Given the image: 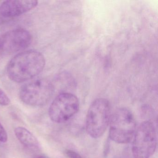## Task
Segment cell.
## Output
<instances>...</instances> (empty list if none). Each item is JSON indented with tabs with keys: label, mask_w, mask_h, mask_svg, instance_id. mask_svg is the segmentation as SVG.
Listing matches in <instances>:
<instances>
[{
	"label": "cell",
	"mask_w": 158,
	"mask_h": 158,
	"mask_svg": "<svg viewBox=\"0 0 158 158\" xmlns=\"http://www.w3.org/2000/svg\"><path fill=\"white\" fill-rule=\"evenodd\" d=\"M79 109L77 97L69 92L60 93L56 97L49 108L48 114L52 122L64 123L71 119Z\"/></svg>",
	"instance_id": "6"
},
{
	"label": "cell",
	"mask_w": 158,
	"mask_h": 158,
	"mask_svg": "<svg viewBox=\"0 0 158 158\" xmlns=\"http://www.w3.org/2000/svg\"><path fill=\"white\" fill-rule=\"evenodd\" d=\"M132 152L135 158H150L155 152L157 132L154 123L146 121L140 124L133 138Z\"/></svg>",
	"instance_id": "5"
},
{
	"label": "cell",
	"mask_w": 158,
	"mask_h": 158,
	"mask_svg": "<svg viewBox=\"0 0 158 158\" xmlns=\"http://www.w3.org/2000/svg\"><path fill=\"white\" fill-rule=\"evenodd\" d=\"M8 136L7 131L0 123V142L6 143L8 141Z\"/></svg>",
	"instance_id": "11"
},
{
	"label": "cell",
	"mask_w": 158,
	"mask_h": 158,
	"mask_svg": "<svg viewBox=\"0 0 158 158\" xmlns=\"http://www.w3.org/2000/svg\"><path fill=\"white\" fill-rule=\"evenodd\" d=\"M111 109L108 100L100 98L95 100L89 108L86 119V129L94 139L103 135L110 123Z\"/></svg>",
	"instance_id": "3"
},
{
	"label": "cell",
	"mask_w": 158,
	"mask_h": 158,
	"mask_svg": "<svg viewBox=\"0 0 158 158\" xmlns=\"http://www.w3.org/2000/svg\"><path fill=\"white\" fill-rule=\"evenodd\" d=\"M65 154L69 158H83L78 153L71 150H67L65 151Z\"/></svg>",
	"instance_id": "12"
},
{
	"label": "cell",
	"mask_w": 158,
	"mask_h": 158,
	"mask_svg": "<svg viewBox=\"0 0 158 158\" xmlns=\"http://www.w3.org/2000/svg\"><path fill=\"white\" fill-rule=\"evenodd\" d=\"M33 41L31 33L23 29L8 31L0 35V53L10 54L28 48Z\"/></svg>",
	"instance_id": "7"
},
{
	"label": "cell",
	"mask_w": 158,
	"mask_h": 158,
	"mask_svg": "<svg viewBox=\"0 0 158 158\" xmlns=\"http://www.w3.org/2000/svg\"><path fill=\"white\" fill-rule=\"evenodd\" d=\"M54 86L48 80L37 79L24 85L20 89L19 97L22 101L32 107L46 105L54 94Z\"/></svg>",
	"instance_id": "4"
},
{
	"label": "cell",
	"mask_w": 158,
	"mask_h": 158,
	"mask_svg": "<svg viewBox=\"0 0 158 158\" xmlns=\"http://www.w3.org/2000/svg\"><path fill=\"white\" fill-rule=\"evenodd\" d=\"M38 2L35 0H10L0 5V15L5 18H13L34 9Z\"/></svg>",
	"instance_id": "8"
},
{
	"label": "cell",
	"mask_w": 158,
	"mask_h": 158,
	"mask_svg": "<svg viewBox=\"0 0 158 158\" xmlns=\"http://www.w3.org/2000/svg\"><path fill=\"white\" fill-rule=\"evenodd\" d=\"M36 158H49L48 157L45 156V155H40V156H38Z\"/></svg>",
	"instance_id": "13"
},
{
	"label": "cell",
	"mask_w": 158,
	"mask_h": 158,
	"mask_svg": "<svg viewBox=\"0 0 158 158\" xmlns=\"http://www.w3.org/2000/svg\"><path fill=\"white\" fill-rule=\"evenodd\" d=\"M10 103V99L8 95L0 88V105L2 106H8Z\"/></svg>",
	"instance_id": "10"
},
{
	"label": "cell",
	"mask_w": 158,
	"mask_h": 158,
	"mask_svg": "<svg viewBox=\"0 0 158 158\" xmlns=\"http://www.w3.org/2000/svg\"><path fill=\"white\" fill-rule=\"evenodd\" d=\"M109 137L114 142L126 144L133 139L136 130V122L131 111L120 108L111 115Z\"/></svg>",
	"instance_id": "2"
},
{
	"label": "cell",
	"mask_w": 158,
	"mask_h": 158,
	"mask_svg": "<svg viewBox=\"0 0 158 158\" xmlns=\"http://www.w3.org/2000/svg\"><path fill=\"white\" fill-rule=\"evenodd\" d=\"M14 133L16 138L26 148L35 150L40 148V144L37 138L25 127H16L15 129Z\"/></svg>",
	"instance_id": "9"
},
{
	"label": "cell",
	"mask_w": 158,
	"mask_h": 158,
	"mask_svg": "<svg viewBox=\"0 0 158 158\" xmlns=\"http://www.w3.org/2000/svg\"><path fill=\"white\" fill-rule=\"evenodd\" d=\"M45 57L39 52L27 51L18 53L7 67L9 78L15 83L28 81L39 74L45 67Z\"/></svg>",
	"instance_id": "1"
}]
</instances>
